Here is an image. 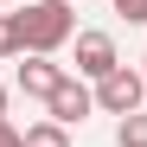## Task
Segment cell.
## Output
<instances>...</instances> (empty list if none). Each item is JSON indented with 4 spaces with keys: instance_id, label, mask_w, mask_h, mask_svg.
I'll return each instance as SVG.
<instances>
[{
    "instance_id": "cell-1",
    "label": "cell",
    "mask_w": 147,
    "mask_h": 147,
    "mask_svg": "<svg viewBox=\"0 0 147 147\" xmlns=\"http://www.w3.org/2000/svg\"><path fill=\"white\" fill-rule=\"evenodd\" d=\"M19 32H26V51L32 58H58V45L77 38V13H70V0H32V7L19 13Z\"/></svg>"
},
{
    "instance_id": "cell-2",
    "label": "cell",
    "mask_w": 147,
    "mask_h": 147,
    "mask_svg": "<svg viewBox=\"0 0 147 147\" xmlns=\"http://www.w3.org/2000/svg\"><path fill=\"white\" fill-rule=\"evenodd\" d=\"M141 102H147V83H141V70H128V64H115L109 77L96 83V109H109L115 121H121V115H134Z\"/></svg>"
},
{
    "instance_id": "cell-3",
    "label": "cell",
    "mask_w": 147,
    "mask_h": 147,
    "mask_svg": "<svg viewBox=\"0 0 147 147\" xmlns=\"http://www.w3.org/2000/svg\"><path fill=\"white\" fill-rule=\"evenodd\" d=\"M115 64H121V58H115V38H109V32H96V26H90V32H77V77L102 83Z\"/></svg>"
},
{
    "instance_id": "cell-4",
    "label": "cell",
    "mask_w": 147,
    "mask_h": 147,
    "mask_svg": "<svg viewBox=\"0 0 147 147\" xmlns=\"http://www.w3.org/2000/svg\"><path fill=\"white\" fill-rule=\"evenodd\" d=\"M45 109H51V121H58V128H77V121L96 109V90H83L77 77H64V83L51 90V102H45Z\"/></svg>"
},
{
    "instance_id": "cell-5",
    "label": "cell",
    "mask_w": 147,
    "mask_h": 147,
    "mask_svg": "<svg viewBox=\"0 0 147 147\" xmlns=\"http://www.w3.org/2000/svg\"><path fill=\"white\" fill-rule=\"evenodd\" d=\"M70 77V70L58 64V58H32L26 51V64H19V90H26V96H45V102H51V90Z\"/></svg>"
},
{
    "instance_id": "cell-6",
    "label": "cell",
    "mask_w": 147,
    "mask_h": 147,
    "mask_svg": "<svg viewBox=\"0 0 147 147\" xmlns=\"http://www.w3.org/2000/svg\"><path fill=\"white\" fill-rule=\"evenodd\" d=\"M19 141L26 147H70V128H58V121L45 115V121H32V128H19Z\"/></svg>"
},
{
    "instance_id": "cell-7",
    "label": "cell",
    "mask_w": 147,
    "mask_h": 147,
    "mask_svg": "<svg viewBox=\"0 0 147 147\" xmlns=\"http://www.w3.org/2000/svg\"><path fill=\"white\" fill-rule=\"evenodd\" d=\"M115 147H147V115H141V109L115 121Z\"/></svg>"
},
{
    "instance_id": "cell-8",
    "label": "cell",
    "mask_w": 147,
    "mask_h": 147,
    "mask_svg": "<svg viewBox=\"0 0 147 147\" xmlns=\"http://www.w3.org/2000/svg\"><path fill=\"white\" fill-rule=\"evenodd\" d=\"M26 51V32H19V13H0V58H19Z\"/></svg>"
},
{
    "instance_id": "cell-9",
    "label": "cell",
    "mask_w": 147,
    "mask_h": 147,
    "mask_svg": "<svg viewBox=\"0 0 147 147\" xmlns=\"http://www.w3.org/2000/svg\"><path fill=\"white\" fill-rule=\"evenodd\" d=\"M109 7L128 19V26H147V0H109Z\"/></svg>"
},
{
    "instance_id": "cell-10",
    "label": "cell",
    "mask_w": 147,
    "mask_h": 147,
    "mask_svg": "<svg viewBox=\"0 0 147 147\" xmlns=\"http://www.w3.org/2000/svg\"><path fill=\"white\" fill-rule=\"evenodd\" d=\"M0 147H26V141H19V128H13V121H0Z\"/></svg>"
},
{
    "instance_id": "cell-11",
    "label": "cell",
    "mask_w": 147,
    "mask_h": 147,
    "mask_svg": "<svg viewBox=\"0 0 147 147\" xmlns=\"http://www.w3.org/2000/svg\"><path fill=\"white\" fill-rule=\"evenodd\" d=\"M0 121H7V83H0Z\"/></svg>"
},
{
    "instance_id": "cell-12",
    "label": "cell",
    "mask_w": 147,
    "mask_h": 147,
    "mask_svg": "<svg viewBox=\"0 0 147 147\" xmlns=\"http://www.w3.org/2000/svg\"><path fill=\"white\" fill-rule=\"evenodd\" d=\"M141 83H147V58H141Z\"/></svg>"
},
{
    "instance_id": "cell-13",
    "label": "cell",
    "mask_w": 147,
    "mask_h": 147,
    "mask_svg": "<svg viewBox=\"0 0 147 147\" xmlns=\"http://www.w3.org/2000/svg\"><path fill=\"white\" fill-rule=\"evenodd\" d=\"M0 7H7V0H0Z\"/></svg>"
}]
</instances>
